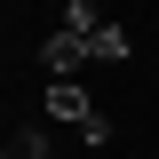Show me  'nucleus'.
<instances>
[{
	"mask_svg": "<svg viewBox=\"0 0 159 159\" xmlns=\"http://www.w3.org/2000/svg\"><path fill=\"white\" fill-rule=\"evenodd\" d=\"M48 119L80 127V143H111V119H103L96 96H88V88H72V80H48Z\"/></svg>",
	"mask_w": 159,
	"mask_h": 159,
	"instance_id": "nucleus-1",
	"label": "nucleus"
},
{
	"mask_svg": "<svg viewBox=\"0 0 159 159\" xmlns=\"http://www.w3.org/2000/svg\"><path fill=\"white\" fill-rule=\"evenodd\" d=\"M40 64L64 80V72H80V64H96V56H88V40H80V32H64V24H56V32L40 40Z\"/></svg>",
	"mask_w": 159,
	"mask_h": 159,
	"instance_id": "nucleus-2",
	"label": "nucleus"
},
{
	"mask_svg": "<svg viewBox=\"0 0 159 159\" xmlns=\"http://www.w3.org/2000/svg\"><path fill=\"white\" fill-rule=\"evenodd\" d=\"M0 159H64V151L40 135V127H24V135H8V151H0Z\"/></svg>",
	"mask_w": 159,
	"mask_h": 159,
	"instance_id": "nucleus-3",
	"label": "nucleus"
}]
</instances>
